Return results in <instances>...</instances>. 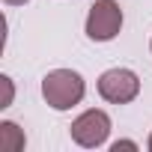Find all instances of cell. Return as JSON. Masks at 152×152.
<instances>
[{
  "label": "cell",
  "mask_w": 152,
  "mask_h": 152,
  "mask_svg": "<svg viewBox=\"0 0 152 152\" xmlns=\"http://www.w3.org/2000/svg\"><path fill=\"white\" fill-rule=\"evenodd\" d=\"M84 93H87V84L75 69H54L42 78V99L54 110H69L81 104Z\"/></svg>",
  "instance_id": "1"
},
{
  "label": "cell",
  "mask_w": 152,
  "mask_h": 152,
  "mask_svg": "<svg viewBox=\"0 0 152 152\" xmlns=\"http://www.w3.org/2000/svg\"><path fill=\"white\" fill-rule=\"evenodd\" d=\"M122 30V9L116 0H96L87 15V36L93 42H110Z\"/></svg>",
  "instance_id": "2"
},
{
  "label": "cell",
  "mask_w": 152,
  "mask_h": 152,
  "mask_svg": "<svg viewBox=\"0 0 152 152\" xmlns=\"http://www.w3.org/2000/svg\"><path fill=\"white\" fill-rule=\"evenodd\" d=\"M99 96L110 104H128L140 96V78L131 69H107L99 78Z\"/></svg>",
  "instance_id": "3"
},
{
  "label": "cell",
  "mask_w": 152,
  "mask_h": 152,
  "mask_svg": "<svg viewBox=\"0 0 152 152\" xmlns=\"http://www.w3.org/2000/svg\"><path fill=\"white\" fill-rule=\"evenodd\" d=\"M69 134H72L75 143L84 146V149H99L107 140V134H110V116L104 110H96V107L84 110L78 119L69 125Z\"/></svg>",
  "instance_id": "4"
},
{
  "label": "cell",
  "mask_w": 152,
  "mask_h": 152,
  "mask_svg": "<svg viewBox=\"0 0 152 152\" xmlns=\"http://www.w3.org/2000/svg\"><path fill=\"white\" fill-rule=\"evenodd\" d=\"M24 146H27L24 131H21L15 122L3 119V122H0V152H21Z\"/></svg>",
  "instance_id": "5"
},
{
  "label": "cell",
  "mask_w": 152,
  "mask_h": 152,
  "mask_svg": "<svg viewBox=\"0 0 152 152\" xmlns=\"http://www.w3.org/2000/svg\"><path fill=\"white\" fill-rule=\"evenodd\" d=\"M0 87H3L0 107H9V104H12V96H15V87H12V78H9V75H0Z\"/></svg>",
  "instance_id": "6"
},
{
  "label": "cell",
  "mask_w": 152,
  "mask_h": 152,
  "mask_svg": "<svg viewBox=\"0 0 152 152\" xmlns=\"http://www.w3.org/2000/svg\"><path fill=\"white\" fill-rule=\"evenodd\" d=\"M110 149H113V152H119V149H137V143H134V140H116Z\"/></svg>",
  "instance_id": "7"
},
{
  "label": "cell",
  "mask_w": 152,
  "mask_h": 152,
  "mask_svg": "<svg viewBox=\"0 0 152 152\" xmlns=\"http://www.w3.org/2000/svg\"><path fill=\"white\" fill-rule=\"evenodd\" d=\"M3 3H6V6H24L27 0H3Z\"/></svg>",
  "instance_id": "8"
},
{
  "label": "cell",
  "mask_w": 152,
  "mask_h": 152,
  "mask_svg": "<svg viewBox=\"0 0 152 152\" xmlns=\"http://www.w3.org/2000/svg\"><path fill=\"white\" fill-rule=\"evenodd\" d=\"M146 146H149V152H152V134H149V143H146Z\"/></svg>",
  "instance_id": "9"
},
{
  "label": "cell",
  "mask_w": 152,
  "mask_h": 152,
  "mask_svg": "<svg viewBox=\"0 0 152 152\" xmlns=\"http://www.w3.org/2000/svg\"><path fill=\"white\" fill-rule=\"evenodd\" d=\"M149 48H152V42H149Z\"/></svg>",
  "instance_id": "10"
}]
</instances>
